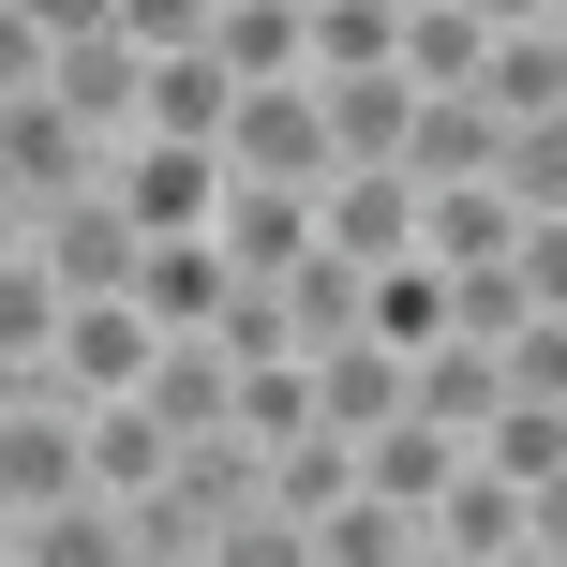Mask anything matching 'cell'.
<instances>
[{
  "mask_svg": "<svg viewBox=\"0 0 567 567\" xmlns=\"http://www.w3.org/2000/svg\"><path fill=\"white\" fill-rule=\"evenodd\" d=\"M359 299H373V269H359V255H329V239H299V255L269 269V329H284V359H329V343H359Z\"/></svg>",
  "mask_w": 567,
  "mask_h": 567,
  "instance_id": "52a82bcc",
  "label": "cell"
},
{
  "mask_svg": "<svg viewBox=\"0 0 567 567\" xmlns=\"http://www.w3.org/2000/svg\"><path fill=\"white\" fill-rule=\"evenodd\" d=\"M359 329H373V343H433V329H449V284H433V255H389V269H373Z\"/></svg>",
  "mask_w": 567,
  "mask_h": 567,
  "instance_id": "ffe728a7",
  "label": "cell"
},
{
  "mask_svg": "<svg viewBox=\"0 0 567 567\" xmlns=\"http://www.w3.org/2000/svg\"><path fill=\"white\" fill-rule=\"evenodd\" d=\"M463 90H478L493 120H567V16H538V30H493Z\"/></svg>",
  "mask_w": 567,
  "mask_h": 567,
  "instance_id": "8fae6325",
  "label": "cell"
},
{
  "mask_svg": "<svg viewBox=\"0 0 567 567\" xmlns=\"http://www.w3.org/2000/svg\"><path fill=\"white\" fill-rule=\"evenodd\" d=\"M0 567H16V508H0Z\"/></svg>",
  "mask_w": 567,
  "mask_h": 567,
  "instance_id": "d4e9b609",
  "label": "cell"
},
{
  "mask_svg": "<svg viewBox=\"0 0 567 567\" xmlns=\"http://www.w3.org/2000/svg\"><path fill=\"white\" fill-rule=\"evenodd\" d=\"M493 150H508V120H493L478 90H419L389 165H403V179H493Z\"/></svg>",
  "mask_w": 567,
  "mask_h": 567,
  "instance_id": "30bf717a",
  "label": "cell"
},
{
  "mask_svg": "<svg viewBox=\"0 0 567 567\" xmlns=\"http://www.w3.org/2000/svg\"><path fill=\"white\" fill-rule=\"evenodd\" d=\"M0 90H45V30H30V0H0Z\"/></svg>",
  "mask_w": 567,
  "mask_h": 567,
  "instance_id": "7402d4cb",
  "label": "cell"
},
{
  "mask_svg": "<svg viewBox=\"0 0 567 567\" xmlns=\"http://www.w3.org/2000/svg\"><path fill=\"white\" fill-rule=\"evenodd\" d=\"M30 30L45 45H90V30H120V0H30Z\"/></svg>",
  "mask_w": 567,
  "mask_h": 567,
  "instance_id": "603a6c76",
  "label": "cell"
},
{
  "mask_svg": "<svg viewBox=\"0 0 567 567\" xmlns=\"http://www.w3.org/2000/svg\"><path fill=\"white\" fill-rule=\"evenodd\" d=\"M209 150H225V179H329V120H313V75H255L225 90V120H209Z\"/></svg>",
  "mask_w": 567,
  "mask_h": 567,
  "instance_id": "3957f363",
  "label": "cell"
},
{
  "mask_svg": "<svg viewBox=\"0 0 567 567\" xmlns=\"http://www.w3.org/2000/svg\"><path fill=\"white\" fill-rule=\"evenodd\" d=\"M0 403H16V373H0Z\"/></svg>",
  "mask_w": 567,
  "mask_h": 567,
  "instance_id": "484cf974",
  "label": "cell"
},
{
  "mask_svg": "<svg viewBox=\"0 0 567 567\" xmlns=\"http://www.w3.org/2000/svg\"><path fill=\"white\" fill-rule=\"evenodd\" d=\"M463 463V433L449 419H419V403H389V419L359 433V493H389V508H433V478Z\"/></svg>",
  "mask_w": 567,
  "mask_h": 567,
  "instance_id": "5bb4252c",
  "label": "cell"
},
{
  "mask_svg": "<svg viewBox=\"0 0 567 567\" xmlns=\"http://www.w3.org/2000/svg\"><path fill=\"white\" fill-rule=\"evenodd\" d=\"M299 239H313V195H299V179H225V195H209V255H225L239 284H269Z\"/></svg>",
  "mask_w": 567,
  "mask_h": 567,
  "instance_id": "ba28073f",
  "label": "cell"
},
{
  "mask_svg": "<svg viewBox=\"0 0 567 567\" xmlns=\"http://www.w3.org/2000/svg\"><path fill=\"white\" fill-rule=\"evenodd\" d=\"M403 60H343V75H313V120H329V165H389L403 150Z\"/></svg>",
  "mask_w": 567,
  "mask_h": 567,
  "instance_id": "9c48e42d",
  "label": "cell"
},
{
  "mask_svg": "<svg viewBox=\"0 0 567 567\" xmlns=\"http://www.w3.org/2000/svg\"><path fill=\"white\" fill-rule=\"evenodd\" d=\"M0 239H16V209H0Z\"/></svg>",
  "mask_w": 567,
  "mask_h": 567,
  "instance_id": "4316f807",
  "label": "cell"
},
{
  "mask_svg": "<svg viewBox=\"0 0 567 567\" xmlns=\"http://www.w3.org/2000/svg\"><path fill=\"white\" fill-rule=\"evenodd\" d=\"M45 329H60V284L30 269V239H0V373L45 359Z\"/></svg>",
  "mask_w": 567,
  "mask_h": 567,
  "instance_id": "44dd1931",
  "label": "cell"
},
{
  "mask_svg": "<svg viewBox=\"0 0 567 567\" xmlns=\"http://www.w3.org/2000/svg\"><path fill=\"white\" fill-rule=\"evenodd\" d=\"M299 567H433L419 508H389V493H329V508L299 523Z\"/></svg>",
  "mask_w": 567,
  "mask_h": 567,
  "instance_id": "7c38bea8",
  "label": "cell"
},
{
  "mask_svg": "<svg viewBox=\"0 0 567 567\" xmlns=\"http://www.w3.org/2000/svg\"><path fill=\"white\" fill-rule=\"evenodd\" d=\"M45 105H75L90 135H135V45L90 30V45H45Z\"/></svg>",
  "mask_w": 567,
  "mask_h": 567,
  "instance_id": "e0dca14e",
  "label": "cell"
},
{
  "mask_svg": "<svg viewBox=\"0 0 567 567\" xmlns=\"http://www.w3.org/2000/svg\"><path fill=\"white\" fill-rule=\"evenodd\" d=\"M313 239L359 255V269L419 255V179H403V165H329V179H313Z\"/></svg>",
  "mask_w": 567,
  "mask_h": 567,
  "instance_id": "8992f818",
  "label": "cell"
},
{
  "mask_svg": "<svg viewBox=\"0 0 567 567\" xmlns=\"http://www.w3.org/2000/svg\"><path fill=\"white\" fill-rule=\"evenodd\" d=\"M403 403H419V419H449V433H478L493 403H508V373H493V343L433 329V343H403Z\"/></svg>",
  "mask_w": 567,
  "mask_h": 567,
  "instance_id": "4fadbf2b",
  "label": "cell"
},
{
  "mask_svg": "<svg viewBox=\"0 0 567 567\" xmlns=\"http://www.w3.org/2000/svg\"><path fill=\"white\" fill-rule=\"evenodd\" d=\"M16 567H135V523H120V493H60V508L16 523Z\"/></svg>",
  "mask_w": 567,
  "mask_h": 567,
  "instance_id": "2e32d148",
  "label": "cell"
},
{
  "mask_svg": "<svg viewBox=\"0 0 567 567\" xmlns=\"http://www.w3.org/2000/svg\"><path fill=\"white\" fill-rule=\"evenodd\" d=\"M105 165V135H90L75 105H45V90H0V209H45V195H75V179Z\"/></svg>",
  "mask_w": 567,
  "mask_h": 567,
  "instance_id": "5b68a950",
  "label": "cell"
},
{
  "mask_svg": "<svg viewBox=\"0 0 567 567\" xmlns=\"http://www.w3.org/2000/svg\"><path fill=\"white\" fill-rule=\"evenodd\" d=\"M299 16H313V0H299Z\"/></svg>",
  "mask_w": 567,
  "mask_h": 567,
  "instance_id": "f1b7e54d",
  "label": "cell"
},
{
  "mask_svg": "<svg viewBox=\"0 0 567 567\" xmlns=\"http://www.w3.org/2000/svg\"><path fill=\"white\" fill-rule=\"evenodd\" d=\"M389 16H403V0H389Z\"/></svg>",
  "mask_w": 567,
  "mask_h": 567,
  "instance_id": "83f0119b",
  "label": "cell"
},
{
  "mask_svg": "<svg viewBox=\"0 0 567 567\" xmlns=\"http://www.w3.org/2000/svg\"><path fill=\"white\" fill-rule=\"evenodd\" d=\"M478 30H538V16H567V0H463Z\"/></svg>",
  "mask_w": 567,
  "mask_h": 567,
  "instance_id": "cb8c5ba5",
  "label": "cell"
},
{
  "mask_svg": "<svg viewBox=\"0 0 567 567\" xmlns=\"http://www.w3.org/2000/svg\"><path fill=\"white\" fill-rule=\"evenodd\" d=\"M209 60H225L239 90H255V75H299V0H209Z\"/></svg>",
  "mask_w": 567,
  "mask_h": 567,
  "instance_id": "d6986e66",
  "label": "cell"
},
{
  "mask_svg": "<svg viewBox=\"0 0 567 567\" xmlns=\"http://www.w3.org/2000/svg\"><path fill=\"white\" fill-rule=\"evenodd\" d=\"M209 195H225V150H209V135H105V209L135 239L209 225Z\"/></svg>",
  "mask_w": 567,
  "mask_h": 567,
  "instance_id": "7a4b0ae2",
  "label": "cell"
},
{
  "mask_svg": "<svg viewBox=\"0 0 567 567\" xmlns=\"http://www.w3.org/2000/svg\"><path fill=\"white\" fill-rule=\"evenodd\" d=\"M419 538H433V567H553L567 553V493H523V478H493V463L463 449L449 478H433Z\"/></svg>",
  "mask_w": 567,
  "mask_h": 567,
  "instance_id": "6da1fadb",
  "label": "cell"
},
{
  "mask_svg": "<svg viewBox=\"0 0 567 567\" xmlns=\"http://www.w3.org/2000/svg\"><path fill=\"white\" fill-rule=\"evenodd\" d=\"M313 373V419H329V433H373V419H389V403H403V343H329V359H299Z\"/></svg>",
  "mask_w": 567,
  "mask_h": 567,
  "instance_id": "ac0fdd59",
  "label": "cell"
},
{
  "mask_svg": "<svg viewBox=\"0 0 567 567\" xmlns=\"http://www.w3.org/2000/svg\"><path fill=\"white\" fill-rule=\"evenodd\" d=\"M463 449H478L493 478H523V493H567V403H553V389H508Z\"/></svg>",
  "mask_w": 567,
  "mask_h": 567,
  "instance_id": "9a60e30c",
  "label": "cell"
},
{
  "mask_svg": "<svg viewBox=\"0 0 567 567\" xmlns=\"http://www.w3.org/2000/svg\"><path fill=\"white\" fill-rule=\"evenodd\" d=\"M75 419H90V403H60L45 373H16V403H0V508H16V523L60 508V493L90 478V433Z\"/></svg>",
  "mask_w": 567,
  "mask_h": 567,
  "instance_id": "277c9868",
  "label": "cell"
}]
</instances>
